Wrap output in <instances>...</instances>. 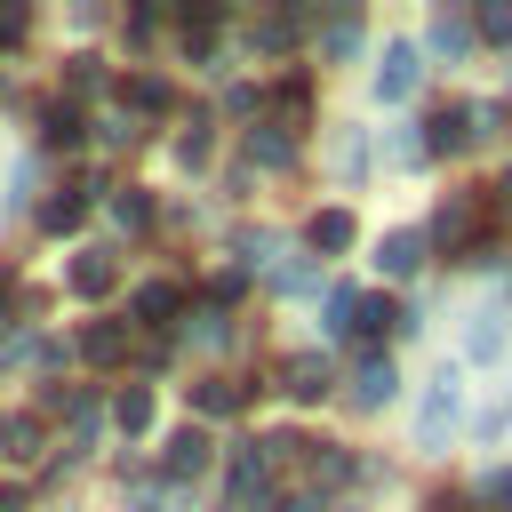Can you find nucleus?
<instances>
[{"instance_id": "obj_7", "label": "nucleus", "mask_w": 512, "mask_h": 512, "mask_svg": "<svg viewBox=\"0 0 512 512\" xmlns=\"http://www.w3.org/2000/svg\"><path fill=\"white\" fill-rule=\"evenodd\" d=\"M424 128H432V136H424L432 152H456V144H472V112H456V104H440Z\"/></svg>"}, {"instance_id": "obj_14", "label": "nucleus", "mask_w": 512, "mask_h": 512, "mask_svg": "<svg viewBox=\"0 0 512 512\" xmlns=\"http://www.w3.org/2000/svg\"><path fill=\"white\" fill-rule=\"evenodd\" d=\"M192 400H200L208 416H232V408H240V384H232V376H200V392H192Z\"/></svg>"}, {"instance_id": "obj_18", "label": "nucleus", "mask_w": 512, "mask_h": 512, "mask_svg": "<svg viewBox=\"0 0 512 512\" xmlns=\"http://www.w3.org/2000/svg\"><path fill=\"white\" fill-rule=\"evenodd\" d=\"M464 352H472V360H496V352H504V328H496V320H472Z\"/></svg>"}, {"instance_id": "obj_5", "label": "nucleus", "mask_w": 512, "mask_h": 512, "mask_svg": "<svg viewBox=\"0 0 512 512\" xmlns=\"http://www.w3.org/2000/svg\"><path fill=\"white\" fill-rule=\"evenodd\" d=\"M392 384H400V376H392V360L376 352V360H360V376H352V400H360V408H384V400H392Z\"/></svg>"}, {"instance_id": "obj_19", "label": "nucleus", "mask_w": 512, "mask_h": 512, "mask_svg": "<svg viewBox=\"0 0 512 512\" xmlns=\"http://www.w3.org/2000/svg\"><path fill=\"white\" fill-rule=\"evenodd\" d=\"M40 224H48V232H64V224H80V192H56V200L40 208Z\"/></svg>"}, {"instance_id": "obj_28", "label": "nucleus", "mask_w": 512, "mask_h": 512, "mask_svg": "<svg viewBox=\"0 0 512 512\" xmlns=\"http://www.w3.org/2000/svg\"><path fill=\"white\" fill-rule=\"evenodd\" d=\"M496 192H504V200H512V168H504V184H496Z\"/></svg>"}, {"instance_id": "obj_11", "label": "nucleus", "mask_w": 512, "mask_h": 512, "mask_svg": "<svg viewBox=\"0 0 512 512\" xmlns=\"http://www.w3.org/2000/svg\"><path fill=\"white\" fill-rule=\"evenodd\" d=\"M424 40H432V56H464V48H472V24H464V16H432Z\"/></svg>"}, {"instance_id": "obj_26", "label": "nucleus", "mask_w": 512, "mask_h": 512, "mask_svg": "<svg viewBox=\"0 0 512 512\" xmlns=\"http://www.w3.org/2000/svg\"><path fill=\"white\" fill-rule=\"evenodd\" d=\"M136 512H176V496H168V488H144V496H136Z\"/></svg>"}, {"instance_id": "obj_24", "label": "nucleus", "mask_w": 512, "mask_h": 512, "mask_svg": "<svg viewBox=\"0 0 512 512\" xmlns=\"http://www.w3.org/2000/svg\"><path fill=\"white\" fill-rule=\"evenodd\" d=\"M128 96H136V104H144V112H160V104H168V80H136V88H128Z\"/></svg>"}, {"instance_id": "obj_20", "label": "nucleus", "mask_w": 512, "mask_h": 512, "mask_svg": "<svg viewBox=\"0 0 512 512\" xmlns=\"http://www.w3.org/2000/svg\"><path fill=\"white\" fill-rule=\"evenodd\" d=\"M80 352H88V360H120V328H112V320H104V328H88V336H80Z\"/></svg>"}, {"instance_id": "obj_1", "label": "nucleus", "mask_w": 512, "mask_h": 512, "mask_svg": "<svg viewBox=\"0 0 512 512\" xmlns=\"http://www.w3.org/2000/svg\"><path fill=\"white\" fill-rule=\"evenodd\" d=\"M456 416H464V376H456V368H440V376H432V392H424V408H416V440H424V448H440V432H448Z\"/></svg>"}, {"instance_id": "obj_29", "label": "nucleus", "mask_w": 512, "mask_h": 512, "mask_svg": "<svg viewBox=\"0 0 512 512\" xmlns=\"http://www.w3.org/2000/svg\"><path fill=\"white\" fill-rule=\"evenodd\" d=\"M496 488H504V496H512V472H504V480H496Z\"/></svg>"}, {"instance_id": "obj_13", "label": "nucleus", "mask_w": 512, "mask_h": 512, "mask_svg": "<svg viewBox=\"0 0 512 512\" xmlns=\"http://www.w3.org/2000/svg\"><path fill=\"white\" fill-rule=\"evenodd\" d=\"M432 232H440L448 248H464V240H472V200H448V208L432 216ZM472 248H480V240H472Z\"/></svg>"}, {"instance_id": "obj_27", "label": "nucleus", "mask_w": 512, "mask_h": 512, "mask_svg": "<svg viewBox=\"0 0 512 512\" xmlns=\"http://www.w3.org/2000/svg\"><path fill=\"white\" fill-rule=\"evenodd\" d=\"M0 40H24V8H0Z\"/></svg>"}, {"instance_id": "obj_9", "label": "nucleus", "mask_w": 512, "mask_h": 512, "mask_svg": "<svg viewBox=\"0 0 512 512\" xmlns=\"http://www.w3.org/2000/svg\"><path fill=\"white\" fill-rule=\"evenodd\" d=\"M352 240H360L352 208H320V216H312V248H352Z\"/></svg>"}, {"instance_id": "obj_2", "label": "nucleus", "mask_w": 512, "mask_h": 512, "mask_svg": "<svg viewBox=\"0 0 512 512\" xmlns=\"http://www.w3.org/2000/svg\"><path fill=\"white\" fill-rule=\"evenodd\" d=\"M408 88H416V48H408V40H392V48L376 56V96H384V104H400Z\"/></svg>"}, {"instance_id": "obj_3", "label": "nucleus", "mask_w": 512, "mask_h": 512, "mask_svg": "<svg viewBox=\"0 0 512 512\" xmlns=\"http://www.w3.org/2000/svg\"><path fill=\"white\" fill-rule=\"evenodd\" d=\"M328 384H336V376H328V360H312V352H296V360L280 368V392H288V400H328Z\"/></svg>"}, {"instance_id": "obj_21", "label": "nucleus", "mask_w": 512, "mask_h": 512, "mask_svg": "<svg viewBox=\"0 0 512 512\" xmlns=\"http://www.w3.org/2000/svg\"><path fill=\"white\" fill-rule=\"evenodd\" d=\"M352 40H360V24L344 16V24H328V40H320V48H328V56H352Z\"/></svg>"}, {"instance_id": "obj_12", "label": "nucleus", "mask_w": 512, "mask_h": 512, "mask_svg": "<svg viewBox=\"0 0 512 512\" xmlns=\"http://www.w3.org/2000/svg\"><path fill=\"white\" fill-rule=\"evenodd\" d=\"M248 160H256V168H288V160H296V144H288L280 128H256V136H248Z\"/></svg>"}, {"instance_id": "obj_4", "label": "nucleus", "mask_w": 512, "mask_h": 512, "mask_svg": "<svg viewBox=\"0 0 512 512\" xmlns=\"http://www.w3.org/2000/svg\"><path fill=\"white\" fill-rule=\"evenodd\" d=\"M112 288V248H80L72 256V296H104Z\"/></svg>"}, {"instance_id": "obj_8", "label": "nucleus", "mask_w": 512, "mask_h": 512, "mask_svg": "<svg viewBox=\"0 0 512 512\" xmlns=\"http://www.w3.org/2000/svg\"><path fill=\"white\" fill-rule=\"evenodd\" d=\"M168 472H176V480H184V472H208V432H200V424H184V432L168 440Z\"/></svg>"}, {"instance_id": "obj_10", "label": "nucleus", "mask_w": 512, "mask_h": 512, "mask_svg": "<svg viewBox=\"0 0 512 512\" xmlns=\"http://www.w3.org/2000/svg\"><path fill=\"white\" fill-rule=\"evenodd\" d=\"M376 264H384V272H416V264H424V232H392V240L376 248Z\"/></svg>"}, {"instance_id": "obj_6", "label": "nucleus", "mask_w": 512, "mask_h": 512, "mask_svg": "<svg viewBox=\"0 0 512 512\" xmlns=\"http://www.w3.org/2000/svg\"><path fill=\"white\" fill-rule=\"evenodd\" d=\"M112 424H120L128 440H144V432H152V392H144V384H120V400H112Z\"/></svg>"}, {"instance_id": "obj_22", "label": "nucleus", "mask_w": 512, "mask_h": 512, "mask_svg": "<svg viewBox=\"0 0 512 512\" xmlns=\"http://www.w3.org/2000/svg\"><path fill=\"white\" fill-rule=\"evenodd\" d=\"M112 216H120V224H144V216H152V200H144V192H120V200H112Z\"/></svg>"}, {"instance_id": "obj_15", "label": "nucleus", "mask_w": 512, "mask_h": 512, "mask_svg": "<svg viewBox=\"0 0 512 512\" xmlns=\"http://www.w3.org/2000/svg\"><path fill=\"white\" fill-rule=\"evenodd\" d=\"M40 136H48V144H80V112H72V104H48V112H40Z\"/></svg>"}, {"instance_id": "obj_25", "label": "nucleus", "mask_w": 512, "mask_h": 512, "mask_svg": "<svg viewBox=\"0 0 512 512\" xmlns=\"http://www.w3.org/2000/svg\"><path fill=\"white\" fill-rule=\"evenodd\" d=\"M480 32L488 40H512V8H480Z\"/></svg>"}, {"instance_id": "obj_17", "label": "nucleus", "mask_w": 512, "mask_h": 512, "mask_svg": "<svg viewBox=\"0 0 512 512\" xmlns=\"http://www.w3.org/2000/svg\"><path fill=\"white\" fill-rule=\"evenodd\" d=\"M136 312H144V320H168V312H176V288H168V280H144V288H136Z\"/></svg>"}, {"instance_id": "obj_16", "label": "nucleus", "mask_w": 512, "mask_h": 512, "mask_svg": "<svg viewBox=\"0 0 512 512\" xmlns=\"http://www.w3.org/2000/svg\"><path fill=\"white\" fill-rule=\"evenodd\" d=\"M40 456V424L32 416H8V464H32Z\"/></svg>"}, {"instance_id": "obj_23", "label": "nucleus", "mask_w": 512, "mask_h": 512, "mask_svg": "<svg viewBox=\"0 0 512 512\" xmlns=\"http://www.w3.org/2000/svg\"><path fill=\"white\" fill-rule=\"evenodd\" d=\"M72 88H104V64L96 56H72Z\"/></svg>"}, {"instance_id": "obj_30", "label": "nucleus", "mask_w": 512, "mask_h": 512, "mask_svg": "<svg viewBox=\"0 0 512 512\" xmlns=\"http://www.w3.org/2000/svg\"><path fill=\"white\" fill-rule=\"evenodd\" d=\"M0 440H8V416H0Z\"/></svg>"}]
</instances>
